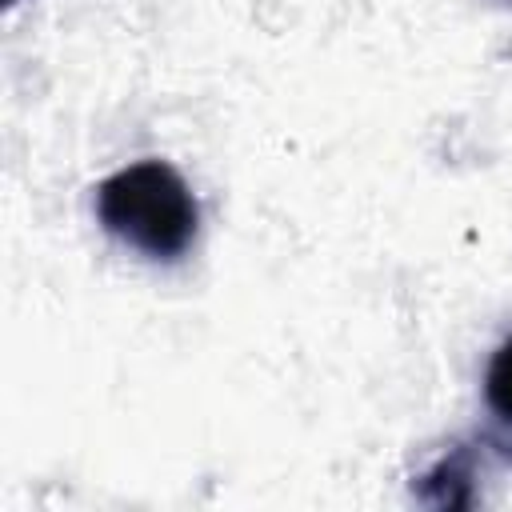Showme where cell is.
I'll use <instances>...</instances> for the list:
<instances>
[{"label":"cell","mask_w":512,"mask_h":512,"mask_svg":"<svg viewBox=\"0 0 512 512\" xmlns=\"http://www.w3.org/2000/svg\"><path fill=\"white\" fill-rule=\"evenodd\" d=\"M484 404L488 412L512 428V336H504L496 344V352L488 356V368H484Z\"/></svg>","instance_id":"7a4b0ae2"},{"label":"cell","mask_w":512,"mask_h":512,"mask_svg":"<svg viewBox=\"0 0 512 512\" xmlns=\"http://www.w3.org/2000/svg\"><path fill=\"white\" fill-rule=\"evenodd\" d=\"M96 220L144 260L172 264L200 236V204L168 160H136L96 184Z\"/></svg>","instance_id":"6da1fadb"},{"label":"cell","mask_w":512,"mask_h":512,"mask_svg":"<svg viewBox=\"0 0 512 512\" xmlns=\"http://www.w3.org/2000/svg\"><path fill=\"white\" fill-rule=\"evenodd\" d=\"M12 4H16V0H4V8H12Z\"/></svg>","instance_id":"3957f363"}]
</instances>
